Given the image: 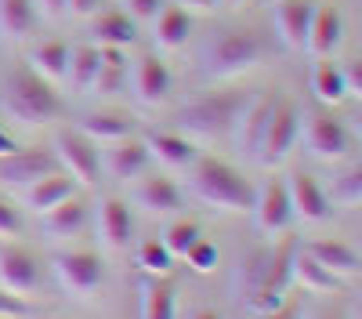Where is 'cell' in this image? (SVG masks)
Here are the masks:
<instances>
[{
    "label": "cell",
    "mask_w": 362,
    "mask_h": 319,
    "mask_svg": "<svg viewBox=\"0 0 362 319\" xmlns=\"http://www.w3.org/2000/svg\"><path fill=\"white\" fill-rule=\"evenodd\" d=\"M29 69H33L40 80H47V83H62L66 69H69V44L66 40H44V44H37L33 54H29Z\"/></svg>",
    "instance_id": "cell-29"
},
{
    "label": "cell",
    "mask_w": 362,
    "mask_h": 319,
    "mask_svg": "<svg viewBox=\"0 0 362 319\" xmlns=\"http://www.w3.org/2000/svg\"><path fill=\"white\" fill-rule=\"evenodd\" d=\"M192 37V15L185 8H160V15L153 18V40L160 51H177Z\"/></svg>",
    "instance_id": "cell-27"
},
{
    "label": "cell",
    "mask_w": 362,
    "mask_h": 319,
    "mask_svg": "<svg viewBox=\"0 0 362 319\" xmlns=\"http://www.w3.org/2000/svg\"><path fill=\"white\" fill-rule=\"evenodd\" d=\"M131 91L141 105H163L170 95V69L163 66L160 54H141L131 66Z\"/></svg>",
    "instance_id": "cell-14"
},
{
    "label": "cell",
    "mask_w": 362,
    "mask_h": 319,
    "mask_svg": "<svg viewBox=\"0 0 362 319\" xmlns=\"http://www.w3.org/2000/svg\"><path fill=\"white\" fill-rule=\"evenodd\" d=\"M297 134H300L305 153L322 163H337L351 153V138H348L344 124L329 112H305L297 124Z\"/></svg>",
    "instance_id": "cell-7"
},
{
    "label": "cell",
    "mask_w": 362,
    "mask_h": 319,
    "mask_svg": "<svg viewBox=\"0 0 362 319\" xmlns=\"http://www.w3.org/2000/svg\"><path fill=\"white\" fill-rule=\"evenodd\" d=\"M37 25L33 0H0V37L4 40H25Z\"/></svg>",
    "instance_id": "cell-33"
},
{
    "label": "cell",
    "mask_w": 362,
    "mask_h": 319,
    "mask_svg": "<svg viewBox=\"0 0 362 319\" xmlns=\"http://www.w3.org/2000/svg\"><path fill=\"white\" fill-rule=\"evenodd\" d=\"M25 315H29L25 298H15L8 290H0V319H25Z\"/></svg>",
    "instance_id": "cell-39"
},
{
    "label": "cell",
    "mask_w": 362,
    "mask_h": 319,
    "mask_svg": "<svg viewBox=\"0 0 362 319\" xmlns=\"http://www.w3.org/2000/svg\"><path fill=\"white\" fill-rule=\"evenodd\" d=\"M66 11L76 15V18H90L102 11V0H66Z\"/></svg>",
    "instance_id": "cell-42"
},
{
    "label": "cell",
    "mask_w": 362,
    "mask_h": 319,
    "mask_svg": "<svg viewBox=\"0 0 362 319\" xmlns=\"http://www.w3.org/2000/svg\"><path fill=\"white\" fill-rule=\"evenodd\" d=\"M261 54H264V44L257 33H250V29H225V33H218L206 44L203 69L214 80H232V76L250 73Z\"/></svg>",
    "instance_id": "cell-5"
},
{
    "label": "cell",
    "mask_w": 362,
    "mask_h": 319,
    "mask_svg": "<svg viewBox=\"0 0 362 319\" xmlns=\"http://www.w3.org/2000/svg\"><path fill=\"white\" fill-rule=\"evenodd\" d=\"M145 149H148V160L163 163L167 170H189L196 163V145L181 131H153L145 138Z\"/></svg>",
    "instance_id": "cell-19"
},
{
    "label": "cell",
    "mask_w": 362,
    "mask_h": 319,
    "mask_svg": "<svg viewBox=\"0 0 362 319\" xmlns=\"http://www.w3.org/2000/svg\"><path fill=\"white\" fill-rule=\"evenodd\" d=\"M297 124H300V116L290 102H276V109H272V120L257 141V149H254V160L261 167H279L286 163V156L293 153V145H297Z\"/></svg>",
    "instance_id": "cell-9"
},
{
    "label": "cell",
    "mask_w": 362,
    "mask_h": 319,
    "mask_svg": "<svg viewBox=\"0 0 362 319\" xmlns=\"http://www.w3.org/2000/svg\"><path fill=\"white\" fill-rule=\"evenodd\" d=\"M308 257H315L326 272H334L337 279H351L362 272V254H355L348 243H337V240H315L305 247Z\"/></svg>",
    "instance_id": "cell-24"
},
{
    "label": "cell",
    "mask_w": 362,
    "mask_h": 319,
    "mask_svg": "<svg viewBox=\"0 0 362 319\" xmlns=\"http://www.w3.org/2000/svg\"><path fill=\"white\" fill-rule=\"evenodd\" d=\"M62 170L54 160V153L47 149H15L11 156H0V185L4 189H25L47 174Z\"/></svg>",
    "instance_id": "cell-11"
},
{
    "label": "cell",
    "mask_w": 362,
    "mask_h": 319,
    "mask_svg": "<svg viewBox=\"0 0 362 319\" xmlns=\"http://www.w3.org/2000/svg\"><path fill=\"white\" fill-rule=\"evenodd\" d=\"M174 261H177V257H174L160 240H145V243L138 247V269H141L145 276H170Z\"/></svg>",
    "instance_id": "cell-35"
},
{
    "label": "cell",
    "mask_w": 362,
    "mask_h": 319,
    "mask_svg": "<svg viewBox=\"0 0 362 319\" xmlns=\"http://www.w3.org/2000/svg\"><path fill=\"white\" fill-rule=\"evenodd\" d=\"M243 102H247V91L199 95L177 109V131L185 138H199V141H221L235 131Z\"/></svg>",
    "instance_id": "cell-4"
},
{
    "label": "cell",
    "mask_w": 362,
    "mask_h": 319,
    "mask_svg": "<svg viewBox=\"0 0 362 319\" xmlns=\"http://www.w3.org/2000/svg\"><path fill=\"white\" fill-rule=\"evenodd\" d=\"M18 228H22L18 211L11 207L8 199H0V240H11V236H18Z\"/></svg>",
    "instance_id": "cell-40"
},
{
    "label": "cell",
    "mask_w": 362,
    "mask_h": 319,
    "mask_svg": "<svg viewBox=\"0 0 362 319\" xmlns=\"http://www.w3.org/2000/svg\"><path fill=\"white\" fill-rule=\"evenodd\" d=\"M185 261H189V269L192 272H199V276H206V272H214L218 269V261H221V250H218V243H210V240H196L192 243V250L185 254Z\"/></svg>",
    "instance_id": "cell-37"
},
{
    "label": "cell",
    "mask_w": 362,
    "mask_h": 319,
    "mask_svg": "<svg viewBox=\"0 0 362 319\" xmlns=\"http://www.w3.org/2000/svg\"><path fill=\"white\" fill-rule=\"evenodd\" d=\"M341 33H344V25H341V15H337V8L322 4V8H315V15H312L308 37H305V51L315 58V62H322V58H329V54L337 51V44H341Z\"/></svg>",
    "instance_id": "cell-21"
},
{
    "label": "cell",
    "mask_w": 362,
    "mask_h": 319,
    "mask_svg": "<svg viewBox=\"0 0 362 319\" xmlns=\"http://www.w3.org/2000/svg\"><path fill=\"white\" fill-rule=\"evenodd\" d=\"M33 11L40 15V18H62L66 15V0H33Z\"/></svg>",
    "instance_id": "cell-43"
},
{
    "label": "cell",
    "mask_w": 362,
    "mask_h": 319,
    "mask_svg": "<svg viewBox=\"0 0 362 319\" xmlns=\"http://www.w3.org/2000/svg\"><path fill=\"white\" fill-rule=\"evenodd\" d=\"M312 15H315V0H279L276 11H272V22H276V33H279L283 47L305 51Z\"/></svg>",
    "instance_id": "cell-17"
},
{
    "label": "cell",
    "mask_w": 362,
    "mask_h": 319,
    "mask_svg": "<svg viewBox=\"0 0 362 319\" xmlns=\"http://www.w3.org/2000/svg\"><path fill=\"white\" fill-rule=\"evenodd\" d=\"M308 87H312V95L315 102L322 105H341L348 98V83H344V69H337L329 58H322V62L312 66L308 73Z\"/></svg>",
    "instance_id": "cell-30"
},
{
    "label": "cell",
    "mask_w": 362,
    "mask_h": 319,
    "mask_svg": "<svg viewBox=\"0 0 362 319\" xmlns=\"http://www.w3.org/2000/svg\"><path fill=\"white\" fill-rule=\"evenodd\" d=\"M76 131L87 134L95 145H98V141L112 145V141H119V138H131V134H134V120H131V116H124V112H87Z\"/></svg>",
    "instance_id": "cell-28"
},
{
    "label": "cell",
    "mask_w": 362,
    "mask_h": 319,
    "mask_svg": "<svg viewBox=\"0 0 362 319\" xmlns=\"http://www.w3.org/2000/svg\"><path fill=\"white\" fill-rule=\"evenodd\" d=\"M40 319H54V315H40Z\"/></svg>",
    "instance_id": "cell-51"
},
{
    "label": "cell",
    "mask_w": 362,
    "mask_h": 319,
    "mask_svg": "<svg viewBox=\"0 0 362 319\" xmlns=\"http://www.w3.org/2000/svg\"><path fill=\"white\" fill-rule=\"evenodd\" d=\"M334 203H337V207H362V163L355 170H348L344 178H337Z\"/></svg>",
    "instance_id": "cell-36"
},
{
    "label": "cell",
    "mask_w": 362,
    "mask_h": 319,
    "mask_svg": "<svg viewBox=\"0 0 362 319\" xmlns=\"http://www.w3.org/2000/svg\"><path fill=\"white\" fill-rule=\"evenodd\" d=\"M189 189H192V196L203 203V207H214V211H225V214L250 211L254 196H257V189L232 163L214 160V156L196 160L189 167Z\"/></svg>",
    "instance_id": "cell-2"
},
{
    "label": "cell",
    "mask_w": 362,
    "mask_h": 319,
    "mask_svg": "<svg viewBox=\"0 0 362 319\" xmlns=\"http://www.w3.org/2000/svg\"><path fill=\"white\" fill-rule=\"evenodd\" d=\"M40 286V265L37 257L15 247V243H0V290H8L15 298H29Z\"/></svg>",
    "instance_id": "cell-12"
},
{
    "label": "cell",
    "mask_w": 362,
    "mask_h": 319,
    "mask_svg": "<svg viewBox=\"0 0 362 319\" xmlns=\"http://www.w3.org/2000/svg\"><path fill=\"white\" fill-rule=\"evenodd\" d=\"M18 149V145H15V138L8 134V131H0V156H11Z\"/></svg>",
    "instance_id": "cell-46"
},
{
    "label": "cell",
    "mask_w": 362,
    "mask_h": 319,
    "mask_svg": "<svg viewBox=\"0 0 362 319\" xmlns=\"http://www.w3.org/2000/svg\"><path fill=\"white\" fill-rule=\"evenodd\" d=\"M286 196H290V211H293L297 221L319 225V221L329 218V199H326V192L315 185V178H308V174H290Z\"/></svg>",
    "instance_id": "cell-18"
},
{
    "label": "cell",
    "mask_w": 362,
    "mask_h": 319,
    "mask_svg": "<svg viewBox=\"0 0 362 319\" xmlns=\"http://www.w3.org/2000/svg\"><path fill=\"white\" fill-rule=\"evenodd\" d=\"M293 243L283 240L276 250H254L235 272V294H243L254 315H264L286 301L293 283Z\"/></svg>",
    "instance_id": "cell-1"
},
{
    "label": "cell",
    "mask_w": 362,
    "mask_h": 319,
    "mask_svg": "<svg viewBox=\"0 0 362 319\" xmlns=\"http://www.w3.org/2000/svg\"><path fill=\"white\" fill-rule=\"evenodd\" d=\"M69 196H76V182L69 178L66 170H54V174H47V178L22 189V203L33 214H47L51 207H58V203L69 199Z\"/></svg>",
    "instance_id": "cell-23"
},
{
    "label": "cell",
    "mask_w": 362,
    "mask_h": 319,
    "mask_svg": "<svg viewBox=\"0 0 362 319\" xmlns=\"http://www.w3.org/2000/svg\"><path fill=\"white\" fill-rule=\"evenodd\" d=\"M358 138H362V120H358Z\"/></svg>",
    "instance_id": "cell-50"
},
{
    "label": "cell",
    "mask_w": 362,
    "mask_h": 319,
    "mask_svg": "<svg viewBox=\"0 0 362 319\" xmlns=\"http://www.w3.org/2000/svg\"><path fill=\"white\" fill-rule=\"evenodd\" d=\"M254 228L268 240H283L286 228L293 221V211H290V196H286V185L283 182H268L264 189H257L254 196Z\"/></svg>",
    "instance_id": "cell-10"
},
{
    "label": "cell",
    "mask_w": 362,
    "mask_h": 319,
    "mask_svg": "<svg viewBox=\"0 0 362 319\" xmlns=\"http://www.w3.org/2000/svg\"><path fill=\"white\" fill-rule=\"evenodd\" d=\"M319 319H337V315H319Z\"/></svg>",
    "instance_id": "cell-49"
},
{
    "label": "cell",
    "mask_w": 362,
    "mask_h": 319,
    "mask_svg": "<svg viewBox=\"0 0 362 319\" xmlns=\"http://www.w3.org/2000/svg\"><path fill=\"white\" fill-rule=\"evenodd\" d=\"M141 319H177V290L167 283V276H148L141 283V301H138Z\"/></svg>",
    "instance_id": "cell-26"
},
{
    "label": "cell",
    "mask_w": 362,
    "mask_h": 319,
    "mask_svg": "<svg viewBox=\"0 0 362 319\" xmlns=\"http://www.w3.org/2000/svg\"><path fill=\"white\" fill-rule=\"evenodd\" d=\"M51 272L58 279V286L66 290L69 298H95L98 286L105 279L102 257L90 250H54L51 254Z\"/></svg>",
    "instance_id": "cell-6"
},
{
    "label": "cell",
    "mask_w": 362,
    "mask_h": 319,
    "mask_svg": "<svg viewBox=\"0 0 362 319\" xmlns=\"http://www.w3.org/2000/svg\"><path fill=\"white\" fill-rule=\"evenodd\" d=\"M98 156H102V174L112 178V182H134L138 174L148 167V149H145V141H138L134 134L112 141V149H105Z\"/></svg>",
    "instance_id": "cell-16"
},
{
    "label": "cell",
    "mask_w": 362,
    "mask_h": 319,
    "mask_svg": "<svg viewBox=\"0 0 362 319\" xmlns=\"http://www.w3.org/2000/svg\"><path fill=\"white\" fill-rule=\"evenodd\" d=\"M192 319H221V315L210 312V308H199V312H192Z\"/></svg>",
    "instance_id": "cell-47"
},
{
    "label": "cell",
    "mask_w": 362,
    "mask_h": 319,
    "mask_svg": "<svg viewBox=\"0 0 362 319\" xmlns=\"http://www.w3.org/2000/svg\"><path fill=\"white\" fill-rule=\"evenodd\" d=\"M163 8V0H124V11L134 18V22H153Z\"/></svg>",
    "instance_id": "cell-38"
},
{
    "label": "cell",
    "mask_w": 362,
    "mask_h": 319,
    "mask_svg": "<svg viewBox=\"0 0 362 319\" xmlns=\"http://www.w3.org/2000/svg\"><path fill=\"white\" fill-rule=\"evenodd\" d=\"M199 236H203L199 221H192V218H174V221H167V228H163V240H160V243H163V247H167L174 257H185Z\"/></svg>",
    "instance_id": "cell-34"
},
{
    "label": "cell",
    "mask_w": 362,
    "mask_h": 319,
    "mask_svg": "<svg viewBox=\"0 0 362 319\" xmlns=\"http://www.w3.org/2000/svg\"><path fill=\"white\" fill-rule=\"evenodd\" d=\"M0 109H4L18 127H44L62 112L54 83L40 80L33 69H18L8 76L4 91H0Z\"/></svg>",
    "instance_id": "cell-3"
},
{
    "label": "cell",
    "mask_w": 362,
    "mask_h": 319,
    "mask_svg": "<svg viewBox=\"0 0 362 319\" xmlns=\"http://www.w3.org/2000/svg\"><path fill=\"white\" fill-rule=\"evenodd\" d=\"M293 283L308 294H337L344 286V279H337L334 272H326L315 257L308 254H293Z\"/></svg>",
    "instance_id": "cell-32"
},
{
    "label": "cell",
    "mask_w": 362,
    "mask_h": 319,
    "mask_svg": "<svg viewBox=\"0 0 362 319\" xmlns=\"http://www.w3.org/2000/svg\"><path fill=\"white\" fill-rule=\"evenodd\" d=\"M134 207H141L145 214H177L181 211V192L170 178H145L138 189H134Z\"/></svg>",
    "instance_id": "cell-25"
},
{
    "label": "cell",
    "mask_w": 362,
    "mask_h": 319,
    "mask_svg": "<svg viewBox=\"0 0 362 319\" xmlns=\"http://www.w3.org/2000/svg\"><path fill=\"white\" fill-rule=\"evenodd\" d=\"M98 66H102V47L98 44H80V47H69V69H66V83L73 91H90L95 87V76H98Z\"/></svg>",
    "instance_id": "cell-31"
},
{
    "label": "cell",
    "mask_w": 362,
    "mask_h": 319,
    "mask_svg": "<svg viewBox=\"0 0 362 319\" xmlns=\"http://www.w3.org/2000/svg\"><path fill=\"white\" fill-rule=\"evenodd\" d=\"M134 40H138V22L127 11L90 15V44H98V47H131Z\"/></svg>",
    "instance_id": "cell-22"
},
{
    "label": "cell",
    "mask_w": 362,
    "mask_h": 319,
    "mask_svg": "<svg viewBox=\"0 0 362 319\" xmlns=\"http://www.w3.org/2000/svg\"><path fill=\"white\" fill-rule=\"evenodd\" d=\"M95 228H98V240L105 250H124L134 236V218L131 207L116 196H105L95 211Z\"/></svg>",
    "instance_id": "cell-15"
},
{
    "label": "cell",
    "mask_w": 362,
    "mask_h": 319,
    "mask_svg": "<svg viewBox=\"0 0 362 319\" xmlns=\"http://www.w3.org/2000/svg\"><path fill=\"white\" fill-rule=\"evenodd\" d=\"M257 319H300V305L286 298L279 308H272V312H264V315H257Z\"/></svg>",
    "instance_id": "cell-44"
},
{
    "label": "cell",
    "mask_w": 362,
    "mask_h": 319,
    "mask_svg": "<svg viewBox=\"0 0 362 319\" xmlns=\"http://www.w3.org/2000/svg\"><path fill=\"white\" fill-rule=\"evenodd\" d=\"M344 83H348V95H355L362 102V58H355V62L344 69Z\"/></svg>",
    "instance_id": "cell-41"
},
{
    "label": "cell",
    "mask_w": 362,
    "mask_h": 319,
    "mask_svg": "<svg viewBox=\"0 0 362 319\" xmlns=\"http://www.w3.org/2000/svg\"><path fill=\"white\" fill-rule=\"evenodd\" d=\"M221 4H228V8H232V4H243V0H221Z\"/></svg>",
    "instance_id": "cell-48"
},
{
    "label": "cell",
    "mask_w": 362,
    "mask_h": 319,
    "mask_svg": "<svg viewBox=\"0 0 362 319\" xmlns=\"http://www.w3.org/2000/svg\"><path fill=\"white\" fill-rule=\"evenodd\" d=\"M54 160L76 185H98L102 182V156L95 141L80 131H58L54 134Z\"/></svg>",
    "instance_id": "cell-8"
},
{
    "label": "cell",
    "mask_w": 362,
    "mask_h": 319,
    "mask_svg": "<svg viewBox=\"0 0 362 319\" xmlns=\"http://www.w3.org/2000/svg\"><path fill=\"white\" fill-rule=\"evenodd\" d=\"M276 102H279L276 91H261V95H247L243 109H239V120H235L232 138H235V145H239L247 156H254L257 141H261V134H264V127H268V120H272V109H276Z\"/></svg>",
    "instance_id": "cell-13"
},
{
    "label": "cell",
    "mask_w": 362,
    "mask_h": 319,
    "mask_svg": "<svg viewBox=\"0 0 362 319\" xmlns=\"http://www.w3.org/2000/svg\"><path fill=\"white\" fill-rule=\"evenodd\" d=\"M177 4L185 8V11H214L221 0H177Z\"/></svg>",
    "instance_id": "cell-45"
},
{
    "label": "cell",
    "mask_w": 362,
    "mask_h": 319,
    "mask_svg": "<svg viewBox=\"0 0 362 319\" xmlns=\"http://www.w3.org/2000/svg\"><path fill=\"white\" fill-rule=\"evenodd\" d=\"M83 228H87V203L80 196H69L47 214H40V232L47 240H76Z\"/></svg>",
    "instance_id": "cell-20"
}]
</instances>
